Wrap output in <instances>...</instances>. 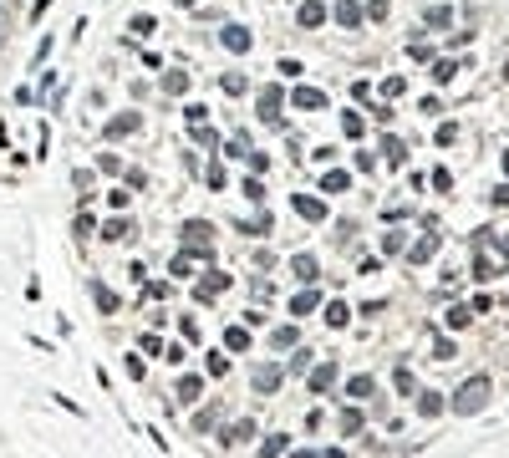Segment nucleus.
Listing matches in <instances>:
<instances>
[{"label":"nucleus","mask_w":509,"mask_h":458,"mask_svg":"<svg viewBox=\"0 0 509 458\" xmlns=\"http://www.w3.org/2000/svg\"><path fill=\"white\" fill-rule=\"evenodd\" d=\"M458 418H474L479 407H489V377H469L458 392H453V402H449Z\"/></svg>","instance_id":"obj_1"},{"label":"nucleus","mask_w":509,"mask_h":458,"mask_svg":"<svg viewBox=\"0 0 509 458\" xmlns=\"http://www.w3.org/2000/svg\"><path fill=\"white\" fill-rule=\"evenodd\" d=\"M331 20H336L342 31H356V26L367 20V6H362V0H336V6H331Z\"/></svg>","instance_id":"obj_2"},{"label":"nucleus","mask_w":509,"mask_h":458,"mask_svg":"<svg viewBox=\"0 0 509 458\" xmlns=\"http://www.w3.org/2000/svg\"><path fill=\"white\" fill-rule=\"evenodd\" d=\"M290 209L301 214L306 224H326V220H331V209H326L321 199H311V193H295V199H290Z\"/></svg>","instance_id":"obj_3"},{"label":"nucleus","mask_w":509,"mask_h":458,"mask_svg":"<svg viewBox=\"0 0 509 458\" xmlns=\"http://www.w3.org/2000/svg\"><path fill=\"white\" fill-rule=\"evenodd\" d=\"M138 127H143V117H138V113H117L108 127H102V138H108V143H122V138H133Z\"/></svg>","instance_id":"obj_4"},{"label":"nucleus","mask_w":509,"mask_h":458,"mask_svg":"<svg viewBox=\"0 0 509 458\" xmlns=\"http://www.w3.org/2000/svg\"><path fill=\"white\" fill-rule=\"evenodd\" d=\"M250 41H254V36H250V26H224V31H219V46H224L229 56H245V51H250Z\"/></svg>","instance_id":"obj_5"},{"label":"nucleus","mask_w":509,"mask_h":458,"mask_svg":"<svg viewBox=\"0 0 509 458\" xmlns=\"http://www.w3.org/2000/svg\"><path fill=\"white\" fill-rule=\"evenodd\" d=\"M281 87H260V122H270V127H281Z\"/></svg>","instance_id":"obj_6"},{"label":"nucleus","mask_w":509,"mask_h":458,"mask_svg":"<svg viewBox=\"0 0 509 458\" xmlns=\"http://www.w3.org/2000/svg\"><path fill=\"white\" fill-rule=\"evenodd\" d=\"M183 245L209 250V245H214V224H209V220H188V224H183Z\"/></svg>","instance_id":"obj_7"},{"label":"nucleus","mask_w":509,"mask_h":458,"mask_svg":"<svg viewBox=\"0 0 509 458\" xmlns=\"http://www.w3.org/2000/svg\"><path fill=\"white\" fill-rule=\"evenodd\" d=\"M219 291H229V275H224V270H209V275L199 280V286H194V300H204V305H209Z\"/></svg>","instance_id":"obj_8"},{"label":"nucleus","mask_w":509,"mask_h":458,"mask_svg":"<svg viewBox=\"0 0 509 458\" xmlns=\"http://www.w3.org/2000/svg\"><path fill=\"white\" fill-rule=\"evenodd\" d=\"M295 26H301V31L326 26V6H321V0H301V11H295Z\"/></svg>","instance_id":"obj_9"},{"label":"nucleus","mask_w":509,"mask_h":458,"mask_svg":"<svg viewBox=\"0 0 509 458\" xmlns=\"http://www.w3.org/2000/svg\"><path fill=\"white\" fill-rule=\"evenodd\" d=\"M290 102L301 107V113H321V107H326V92H321V87H295Z\"/></svg>","instance_id":"obj_10"},{"label":"nucleus","mask_w":509,"mask_h":458,"mask_svg":"<svg viewBox=\"0 0 509 458\" xmlns=\"http://www.w3.org/2000/svg\"><path fill=\"white\" fill-rule=\"evenodd\" d=\"M290 270H295V280H301V286H316V280H321V260H316V255H295Z\"/></svg>","instance_id":"obj_11"},{"label":"nucleus","mask_w":509,"mask_h":458,"mask_svg":"<svg viewBox=\"0 0 509 458\" xmlns=\"http://www.w3.org/2000/svg\"><path fill=\"white\" fill-rule=\"evenodd\" d=\"M433 250H438V229H428V234H423L418 245L408 250V260H413V265H428V260H433Z\"/></svg>","instance_id":"obj_12"},{"label":"nucleus","mask_w":509,"mask_h":458,"mask_svg":"<svg viewBox=\"0 0 509 458\" xmlns=\"http://www.w3.org/2000/svg\"><path fill=\"white\" fill-rule=\"evenodd\" d=\"M316 305H321V291L306 286V291H295V295H290V316H306V311H316Z\"/></svg>","instance_id":"obj_13"},{"label":"nucleus","mask_w":509,"mask_h":458,"mask_svg":"<svg viewBox=\"0 0 509 458\" xmlns=\"http://www.w3.org/2000/svg\"><path fill=\"white\" fill-rule=\"evenodd\" d=\"M382 153H387V163H392V168H402V163H408V143H402V138H392V133L382 138Z\"/></svg>","instance_id":"obj_14"},{"label":"nucleus","mask_w":509,"mask_h":458,"mask_svg":"<svg viewBox=\"0 0 509 458\" xmlns=\"http://www.w3.org/2000/svg\"><path fill=\"white\" fill-rule=\"evenodd\" d=\"M281 367H260V372H254V392H275V387H281Z\"/></svg>","instance_id":"obj_15"},{"label":"nucleus","mask_w":509,"mask_h":458,"mask_svg":"<svg viewBox=\"0 0 509 458\" xmlns=\"http://www.w3.org/2000/svg\"><path fill=\"white\" fill-rule=\"evenodd\" d=\"M163 92H168V97H183V92H188V72H179V67L163 72Z\"/></svg>","instance_id":"obj_16"},{"label":"nucleus","mask_w":509,"mask_h":458,"mask_svg":"<svg viewBox=\"0 0 509 458\" xmlns=\"http://www.w3.org/2000/svg\"><path fill=\"white\" fill-rule=\"evenodd\" d=\"M342 189H352V173H347V168H331L326 179H321V193H342Z\"/></svg>","instance_id":"obj_17"},{"label":"nucleus","mask_w":509,"mask_h":458,"mask_svg":"<svg viewBox=\"0 0 509 458\" xmlns=\"http://www.w3.org/2000/svg\"><path fill=\"white\" fill-rule=\"evenodd\" d=\"M331 382H336V362H321V367L311 372V392H326Z\"/></svg>","instance_id":"obj_18"},{"label":"nucleus","mask_w":509,"mask_h":458,"mask_svg":"<svg viewBox=\"0 0 509 458\" xmlns=\"http://www.w3.org/2000/svg\"><path fill=\"white\" fill-rule=\"evenodd\" d=\"M295 341H301V331H295V326H275V331H270V346H275V352H285V346H295Z\"/></svg>","instance_id":"obj_19"},{"label":"nucleus","mask_w":509,"mask_h":458,"mask_svg":"<svg viewBox=\"0 0 509 458\" xmlns=\"http://www.w3.org/2000/svg\"><path fill=\"white\" fill-rule=\"evenodd\" d=\"M240 234H270V214H250V220H240Z\"/></svg>","instance_id":"obj_20"},{"label":"nucleus","mask_w":509,"mask_h":458,"mask_svg":"<svg viewBox=\"0 0 509 458\" xmlns=\"http://www.w3.org/2000/svg\"><path fill=\"white\" fill-rule=\"evenodd\" d=\"M443 407H449V402H443L438 392H423V397H418V412H423V418H438Z\"/></svg>","instance_id":"obj_21"},{"label":"nucleus","mask_w":509,"mask_h":458,"mask_svg":"<svg viewBox=\"0 0 509 458\" xmlns=\"http://www.w3.org/2000/svg\"><path fill=\"white\" fill-rule=\"evenodd\" d=\"M92 295H97V311H102V316H112L117 305H122V300H117V295H112L108 286H92Z\"/></svg>","instance_id":"obj_22"},{"label":"nucleus","mask_w":509,"mask_h":458,"mask_svg":"<svg viewBox=\"0 0 509 458\" xmlns=\"http://www.w3.org/2000/svg\"><path fill=\"white\" fill-rule=\"evenodd\" d=\"M347 321H352V311H347L342 300H331V305H326V326H336V331H342Z\"/></svg>","instance_id":"obj_23"},{"label":"nucleus","mask_w":509,"mask_h":458,"mask_svg":"<svg viewBox=\"0 0 509 458\" xmlns=\"http://www.w3.org/2000/svg\"><path fill=\"white\" fill-rule=\"evenodd\" d=\"M224 346H229V352H245V346H250V331H245V326H229V331H224Z\"/></svg>","instance_id":"obj_24"},{"label":"nucleus","mask_w":509,"mask_h":458,"mask_svg":"<svg viewBox=\"0 0 509 458\" xmlns=\"http://www.w3.org/2000/svg\"><path fill=\"white\" fill-rule=\"evenodd\" d=\"M219 87H224L229 97H240V92H250V77H240V72H224V82H219Z\"/></svg>","instance_id":"obj_25"},{"label":"nucleus","mask_w":509,"mask_h":458,"mask_svg":"<svg viewBox=\"0 0 509 458\" xmlns=\"http://www.w3.org/2000/svg\"><path fill=\"white\" fill-rule=\"evenodd\" d=\"M342 133H347V138H362V133H367L362 113H342Z\"/></svg>","instance_id":"obj_26"},{"label":"nucleus","mask_w":509,"mask_h":458,"mask_svg":"<svg viewBox=\"0 0 509 458\" xmlns=\"http://www.w3.org/2000/svg\"><path fill=\"white\" fill-rule=\"evenodd\" d=\"M199 392H204V377H179V397L183 402H194Z\"/></svg>","instance_id":"obj_27"},{"label":"nucleus","mask_w":509,"mask_h":458,"mask_svg":"<svg viewBox=\"0 0 509 458\" xmlns=\"http://www.w3.org/2000/svg\"><path fill=\"white\" fill-rule=\"evenodd\" d=\"M347 392H352V402L372 397V377H367V372H362V377H352V382H347Z\"/></svg>","instance_id":"obj_28"},{"label":"nucleus","mask_w":509,"mask_h":458,"mask_svg":"<svg viewBox=\"0 0 509 458\" xmlns=\"http://www.w3.org/2000/svg\"><path fill=\"white\" fill-rule=\"evenodd\" d=\"M402 92H408V77H387V82H382V97H387V102H397Z\"/></svg>","instance_id":"obj_29"},{"label":"nucleus","mask_w":509,"mask_h":458,"mask_svg":"<svg viewBox=\"0 0 509 458\" xmlns=\"http://www.w3.org/2000/svg\"><path fill=\"white\" fill-rule=\"evenodd\" d=\"M428 26H433V31L453 26V11H449V6H433V11H428Z\"/></svg>","instance_id":"obj_30"},{"label":"nucleus","mask_w":509,"mask_h":458,"mask_svg":"<svg viewBox=\"0 0 509 458\" xmlns=\"http://www.w3.org/2000/svg\"><path fill=\"white\" fill-rule=\"evenodd\" d=\"M474 321V305H453V311H449V326H453V331H458V326H469Z\"/></svg>","instance_id":"obj_31"},{"label":"nucleus","mask_w":509,"mask_h":458,"mask_svg":"<svg viewBox=\"0 0 509 458\" xmlns=\"http://www.w3.org/2000/svg\"><path fill=\"white\" fill-rule=\"evenodd\" d=\"M342 433H347V438H352V433H362V412H356V407L342 412Z\"/></svg>","instance_id":"obj_32"},{"label":"nucleus","mask_w":509,"mask_h":458,"mask_svg":"<svg viewBox=\"0 0 509 458\" xmlns=\"http://www.w3.org/2000/svg\"><path fill=\"white\" fill-rule=\"evenodd\" d=\"M102 234H108V239H133V224H127V220H112Z\"/></svg>","instance_id":"obj_33"},{"label":"nucleus","mask_w":509,"mask_h":458,"mask_svg":"<svg viewBox=\"0 0 509 458\" xmlns=\"http://www.w3.org/2000/svg\"><path fill=\"white\" fill-rule=\"evenodd\" d=\"M153 26H158L153 15H133V26H127V31H133V36H153Z\"/></svg>","instance_id":"obj_34"},{"label":"nucleus","mask_w":509,"mask_h":458,"mask_svg":"<svg viewBox=\"0 0 509 458\" xmlns=\"http://www.w3.org/2000/svg\"><path fill=\"white\" fill-rule=\"evenodd\" d=\"M392 382H397V392H402V397H408V392L418 387V382H413V372H408V367H397V372H392Z\"/></svg>","instance_id":"obj_35"},{"label":"nucleus","mask_w":509,"mask_h":458,"mask_svg":"<svg viewBox=\"0 0 509 458\" xmlns=\"http://www.w3.org/2000/svg\"><path fill=\"white\" fill-rule=\"evenodd\" d=\"M387 15H392L387 0H367V20H387Z\"/></svg>","instance_id":"obj_36"},{"label":"nucleus","mask_w":509,"mask_h":458,"mask_svg":"<svg viewBox=\"0 0 509 458\" xmlns=\"http://www.w3.org/2000/svg\"><path fill=\"white\" fill-rule=\"evenodd\" d=\"M453 138H458V127H453V122H443V127H438V133H433V143H438V148H449Z\"/></svg>","instance_id":"obj_37"},{"label":"nucleus","mask_w":509,"mask_h":458,"mask_svg":"<svg viewBox=\"0 0 509 458\" xmlns=\"http://www.w3.org/2000/svg\"><path fill=\"white\" fill-rule=\"evenodd\" d=\"M433 77H438V82H453V77H458V61H438Z\"/></svg>","instance_id":"obj_38"},{"label":"nucleus","mask_w":509,"mask_h":458,"mask_svg":"<svg viewBox=\"0 0 509 458\" xmlns=\"http://www.w3.org/2000/svg\"><path fill=\"white\" fill-rule=\"evenodd\" d=\"M245 199L260 204V199H265V184H260V179H245Z\"/></svg>","instance_id":"obj_39"},{"label":"nucleus","mask_w":509,"mask_h":458,"mask_svg":"<svg viewBox=\"0 0 509 458\" xmlns=\"http://www.w3.org/2000/svg\"><path fill=\"white\" fill-rule=\"evenodd\" d=\"M402 245H408V239H402V234H397V229H392V234H387V239H382V250H387V255H402Z\"/></svg>","instance_id":"obj_40"},{"label":"nucleus","mask_w":509,"mask_h":458,"mask_svg":"<svg viewBox=\"0 0 509 458\" xmlns=\"http://www.w3.org/2000/svg\"><path fill=\"white\" fill-rule=\"evenodd\" d=\"M408 56H413V61H433V51H428V41H413V46H408Z\"/></svg>","instance_id":"obj_41"},{"label":"nucleus","mask_w":509,"mask_h":458,"mask_svg":"<svg viewBox=\"0 0 509 458\" xmlns=\"http://www.w3.org/2000/svg\"><path fill=\"white\" fill-rule=\"evenodd\" d=\"M433 189H438V193H449V189H453V179H449V168H438V173H433Z\"/></svg>","instance_id":"obj_42"},{"label":"nucleus","mask_w":509,"mask_h":458,"mask_svg":"<svg viewBox=\"0 0 509 458\" xmlns=\"http://www.w3.org/2000/svg\"><path fill=\"white\" fill-rule=\"evenodd\" d=\"M250 438H254V428H250V423H245V428H229V443H250Z\"/></svg>","instance_id":"obj_43"},{"label":"nucleus","mask_w":509,"mask_h":458,"mask_svg":"<svg viewBox=\"0 0 509 458\" xmlns=\"http://www.w3.org/2000/svg\"><path fill=\"white\" fill-rule=\"evenodd\" d=\"M281 77H301V61H295V56H281Z\"/></svg>","instance_id":"obj_44"},{"label":"nucleus","mask_w":509,"mask_h":458,"mask_svg":"<svg viewBox=\"0 0 509 458\" xmlns=\"http://www.w3.org/2000/svg\"><path fill=\"white\" fill-rule=\"evenodd\" d=\"M102 173H122V158H117V153H102Z\"/></svg>","instance_id":"obj_45"},{"label":"nucleus","mask_w":509,"mask_h":458,"mask_svg":"<svg viewBox=\"0 0 509 458\" xmlns=\"http://www.w3.org/2000/svg\"><path fill=\"white\" fill-rule=\"evenodd\" d=\"M143 300H168V280H163V286H148V291H143Z\"/></svg>","instance_id":"obj_46"},{"label":"nucleus","mask_w":509,"mask_h":458,"mask_svg":"<svg viewBox=\"0 0 509 458\" xmlns=\"http://www.w3.org/2000/svg\"><path fill=\"white\" fill-rule=\"evenodd\" d=\"M489 199H494V204H499V209H504V204H509V184H499V189H494V193H489Z\"/></svg>","instance_id":"obj_47"},{"label":"nucleus","mask_w":509,"mask_h":458,"mask_svg":"<svg viewBox=\"0 0 509 458\" xmlns=\"http://www.w3.org/2000/svg\"><path fill=\"white\" fill-rule=\"evenodd\" d=\"M499 255H509V234H504V239H499Z\"/></svg>","instance_id":"obj_48"},{"label":"nucleus","mask_w":509,"mask_h":458,"mask_svg":"<svg viewBox=\"0 0 509 458\" xmlns=\"http://www.w3.org/2000/svg\"><path fill=\"white\" fill-rule=\"evenodd\" d=\"M0 143H6V122H0Z\"/></svg>","instance_id":"obj_49"},{"label":"nucleus","mask_w":509,"mask_h":458,"mask_svg":"<svg viewBox=\"0 0 509 458\" xmlns=\"http://www.w3.org/2000/svg\"><path fill=\"white\" fill-rule=\"evenodd\" d=\"M504 173H509V153H504Z\"/></svg>","instance_id":"obj_50"},{"label":"nucleus","mask_w":509,"mask_h":458,"mask_svg":"<svg viewBox=\"0 0 509 458\" xmlns=\"http://www.w3.org/2000/svg\"><path fill=\"white\" fill-rule=\"evenodd\" d=\"M504 82H509V61H504Z\"/></svg>","instance_id":"obj_51"}]
</instances>
